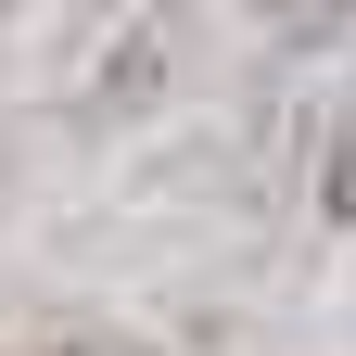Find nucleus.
Wrapping results in <instances>:
<instances>
[]
</instances>
